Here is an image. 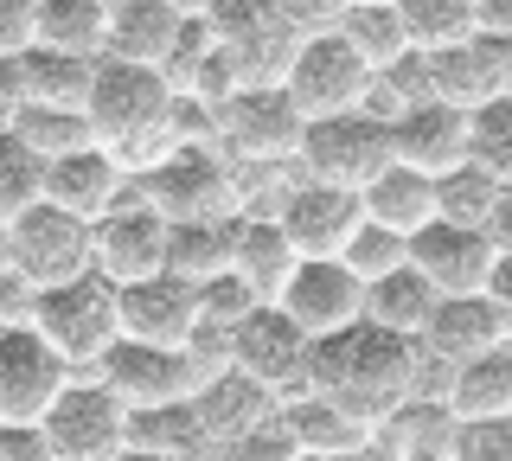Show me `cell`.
Here are the masks:
<instances>
[{
    "label": "cell",
    "instance_id": "1",
    "mask_svg": "<svg viewBox=\"0 0 512 461\" xmlns=\"http://www.w3.org/2000/svg\"><path fill=\"white\" fill-rule=\"evenodd\" d=\"M308 391L340 404L352 423L378 429L397 404H410L423 391V353H416V340H397V333L359 321V327H346V333L314 346Z\"/></svg>",
    "mask_w": 512,
    "mask_h": 461
},
{
    "label": "cell",
    "instance_id": "2",
    "mask_svg": "<svg viewBox=\"0 0 512 461\" xmlns=\"http://www.w3.org/2000/svg\"><path fill=\"white\" fill-rule=\"evenodd\" d=\"M26 327L39 333L52 353L71 365L77 378L96 372L103 365V353L122 340V327H116V289H109L103 276H77V282H64V289H39L32 295V308H26Z\"/></svg>",
    "mask_w": 512,
    "mask_h": 461
},
{
    "label": "cell",
    "instance_id": "3",
    "mask_svg": "<svg viewBox=\"0 0 512 461\" xmlns=\"http://www.w3.org/2000/svg\"><path fill=\"white\" fill-rule=\"evenodd\" d=\"M167 109H173V90L160 71H141V65H116V58H96V77H90V97H84V129L103 154H122L141 148L148 135L167 129Z\"/></svg>",
    "mask_w": 512,
    "mask_h": 461
},
{
    "label": "cell",
    "instance_id": "4",
    "mask_svg": "<svg viewBox=\"0 0 512 461\" xmlns=\"http://www.w3.org/2000/svg\"><path fill=\"white\" fill-rule=\"evenodd\" d=\"M205 33L218 39V58L231 71L237 90H263V84H282L288 58H295V33H288L282 7L269 0H205L199 7Z\"/></svg>",
    "mask_w": 512,
    "mask_h": 461
},
{
    "label": "cell",
    "instance_id": "5",
    "mask_svg": "<svg viewBox=\"0 0 512 461\" xmlns=\"http://www.w3.org/2000/svg\"><path fill=\"white\" fill-rule=\"evenodd\" d=\"M135 193L160 225H218L237 218V167L218 148H173Z\"/></svg>",
    "mask_w": 512,
    "mask_h": 461
},
{
    "label": "cell",
    "instance_id": "6",
    "mask_svg": "<svg viewBox=\"0 0 512 461\" xmlns=\"http://www.w3.org/2000/svg\"><path fill=\"white\" fill-rule=\"evenodd\" d=\"M391 167V135L372 109H352V116H333V122H308L295 148V180L308 186H327V193H352L359 199L378 173Z\"/></svg>",
    "mask_w": 512,
    "mask_h": 461
},
{
    "label": "cell",
    "instance_id": "7",
    "mask_svg": "<svg viewBox=\"0 0 512 461\" xmlns=\"http://www.w3.org/2000/svg\"><path fill=\"white\" fill-rule=\"evenodd\" d=\"M301 135H308V122L295 116V103L282 97V84L231 90L212 116V148L231 167H295Z\"/></svg>",
    "mask_w": 512,
    "mask_h": 461
},
{
    "label": "cell",
    "instance_id": "8",
    "mask_svg": "<svg viewBox=\"0 0 512 461\" xmlns=\"http://www.w3.org/2000/svg\"><path fill=\"white\" fill-rule=\"evenodd\" d=\"M372 84H378V77L346 52V39H340V33H327V39H301V45H295V58H288V71H282V97L295 103V116H301V122L352 116V109L372 103Z\"/></svg>",
    "mask_w": 512,
    "mask_h": 461
},
{
    "label": "cell",
    "instance_id": "9",
    "mask_svg": "<svg viewBox=\"0 0 512 461\" xmlns=\"http://www.w3.org/2000/svg\"><path fill=\"white\" fill-rule=\"evenodd\" d=\"M7 276L32 295L90 276V225H77V218H64L58 205L39 199L26 218L7 225Z\"/></svg>",
    "mask_w": 512,
    "mask_h": 461
},
{
    "label": "cell",
    "instance_id": "10",
    "mask_svg": "<svg viewBox=\"0 0 512 461\" xmlns=\"http://www.w3.org/2000/svg\"><path fill=\"white\" fill-rule=\"evenodd\" d=\"M308 359H314V340L295 333L276 308H256L231 327V372L250 378L276 410L308 397Z\"/></svg>",
    "mask_w": 512,
    "mask_h": 461
},
{
    "label": "cell",
    "instance_id": "11",
    "mask_svg": "<svg viewBox=\"0 0 512 461\" xmlns=\"http://www.w3.org/2000/svg\"><path fill=\"white\" fill-rule=\"evenodd\" d=\"M39 429L52 442V461H122L128 449V410L96 378H71Z\"/></svg>",
    "mask_w": 512,
    "mask_h": 461
},
{
    "label": "cell",
    "instance_id": "12",
    "mask_svg": "<svg viewBox=\"0 0 512 461\" xmlns=\"http://www.w3.org/2000/svg\"><path fill=\"white\" fill-rule=\"evenodd\" d=\"M71 378L77 372L26 321L0 327V423H45V410L64 397Z\"/></svg>",
    "mask_w": 512,
    "mask_h": 461
},
{
    "label": "cell",
    "instance_id": "13",
    "mask_svg": "<svg viewBox=\"0 0 512 461\" xmlns=\"http://www.w3.org/2000/svg\"><path fill=\"white\" fill-rule=\"evenodd\" d=\"M90 269L109 289H135V282L167 276V225L141 205V193L116 205L103 225H90Z\"/></svg>",
    "mask_w": 512,
    "mask_h": 461
},
{
    "label": "cell",
    "instance_id": "14",
    "mask_svg": "<svg viewBox=\"0 0 512 461\" xmlns=\"http://www.w3.org/2000/svg\"><path fill=\"white\" fill-rule=\"evenodd\" d=\"M410 269L436 289V301H468L487 295L500 250L487 244V231H461V225H429L410 237Z\"/></svg>",
    "mask_w": 512,
    "mask_h": 461
},
{
    "label": "cell",
    "instance_id": "15",
    "mask_svg": "<svg viewBox=\"0 0 512 461\" xmlns=\"http://www.w3.org/2000/svg\"><path fill=\"white\" fill-rule=\"evenodd\" d=\"M90 378L116 397L128 417H141V410H167V404H186V397H192L186 359L160 353V346H135V340H116Z\"/></svg>",
    "mask_w": 512,
    "mask_h": 461
},
{
    "label": "cell",
    "instance_id": "16",
    "mask_svg": "<svg viewBox=\"0 0 512 461\" xmlns=\"http://www.w3.org/2000/svg\"><path fill=\"white\" fill-rule=\"evenodd\" d=\"M276 314L320 346V340L365 321V289L346 276V263H301L288 276V289L276 295Z\"/></svg>",
    "mask_w": 512,
    "mask_h": 461
},
{
    "label": "cell",
    "instance_id": "17",
    "mask_svg": "<svg viewBox=\"0 0 512 461\" xmlns=\"http://www.w3.org/2000/svg\"><path fill=\"white\" fill-rule=\"evenodd\" d=\"M365 225L359 199L352 193H327V186L295 180L276 205V231L295 244L301 263H340V250L352 244V231Z\"/></svg>",
    "mask_w": 512,
    "mask_h": 461
},
{
    "label": "cell",
    "instance_id": "18",
    "mask_svg": "<svg viewBox=\"0 0 512 461\" xmlns=\"http://www.w3.org/2000/svg\"><path fill=\"white\" fill-rule=\"evenodd\" d=\"M128 199H135V180H128L116 167V154H103V148H77V154H64V161L45 167V205H58L77 225H103Z\"/></svg>",
    "mask_w": 512,
    "mask_h": 461
},
{
    "label": "cell",
    "instance_id": "19",
    "mask_svg": "<svg viewBox=\"0 0 512 461\" xmlns=\"http://www.w3.org/2000/svg\"><path fill=\"white\" fill-rule=\"evenodd\" d=\"M384 135H391V161L423 173V180H442V173L468 167V116L461 109H442V103L397 109L384 122Z\"/></svg>",
    "mask_w": 512,
    "mask_h": 461
},
{
    "label": "cell",
    "instance_id": "20",
    "mask_svg": "<svg viewBox=\"0 0 512 461\" xmlns=\"http://www.w3.org/2000/svg\"><path fill=\"white\" fill-rule=\"evenodd\" d=\"M506 71H512V45L474 33L468 45L429 58V103L474 116V109H487L493 97H506Z\"/></svg>",
    "mask_w": 512,
    "mask_h": 461
},
{
    "label": "cell",
    "instance_id": "21",
    "mask_svg": "<svg viewBox=\"0 0 512 461\" xmlns=\"http://www.w3.org/2000/svg\"><path fill=\"white\" fill-rule=\"evenodd\" d=\"M116 327H122V340H135V346L180 353L192 340V327H199V289H186V282H173V276L116 289Z\"/></svg>",
    "mask_w": 512,
    "mask_h": 461
},
{
    "label": "cell",
    "instance_id": "22",
    "mask_svg": "<svg viewBox=\"0 0 512 461\" xmlns=\"http://www.w3.org/2000/svg\"><path fill=\"white\" fill-rule=\"evenodd\" d=\"M493 346H512L506 327H500V314H493L487 295H468V301H436V314H429L416 353H423V365H436V372L448 378L455 365L493 353Z\"/></svg>",
    "mask_w": 512,
    "mask_h": 461
},
{
    "label": "cell",
    "instance_id": "23",
    "mask_svg": "<svg viewBox=\"0 0 512 461\" xmlns=\"http://www.w3.org/2000/svg\"><path fill=\"white\" fill-rule=\"evenodd\" d=\"M186 20H192V7H173V0H109L103 58L160 71V65H167V52H173V39L186 33Z\"/></svg>",
    "mask_w": 512,
    "mask_h": 461
},
{
    "label": "cell",
    "instance_id": "24",
    "mask_svg": "<svg viewBox=\"0 0 512 461\" xmlns=\"http://www.w3.org/2000/svg\"><path fill=\"white\" fill-rule=\"evenodd\" d=\"M301 269L295 244L276 231V218H231V276L256 295V308H276V295L288 289V276Z\"/></svg>",
    "mask_w": 512,
    "mask_h": 461
},
{
    "label": "cell",
    "instance_id": "25",
    "mask_svg": "<svg viewBox=\"0 0 512 461\" xmlns=\"http://www.w3.org/2000/svg\"><path fill=\"white\" fill-rule=\"evenodd\" d=\"M455 436L461 423L448 417L442 397H410L372 429V449L384 461H455Z\"/></svg>",
    "mask_w": 512,
    "mask_h": 461
},
{
    "label": "cell",
    "instance_id": "26",
    "mask_svg": "<svg viewBox=\"0 0 512 461\" xmlns=\"http://www.w3.org/2000/svg\"><path fill=\"white\" fill-rule=\"evenodd\" d=\"M442 404H448V417L461 429L506 423L512 417V346H493V353L455 365V372L442 378Z\"/></svg>",
    "mask_w": 512,
    "mask_h": 461
},
{
    "label": "cell",
    "instance_id": "27",
    "mask_svg": "<svg viewBox=\"0 0 512 461\" xmlns=\"http://www.w3.org/2000/svg\"><path fill=\"white\" fill-rule=\"evenodd\" d=\"M359 212H365V225H378V231H391V237L410 244L416 231L436 225V180H423V173H410V167L391 161L359 193Z\"/></svg>",
    "mask_w": 512,
    "mask_h": 461
},
{
    "label": "cell",
    "instance_id": "28",
    "mask_svg": "<svg viewBox=\"0 0 512 461\" xmlns=\"http://www.w3.org/2000/svg\"><path fill=\"white\" fill-rule=\"evenodd\" d=\"M109 39V0H32V45L96 65Z\"/></svg>",
    "mask_w": 512,
    "mask_h": 461
},
{
    "label": "cell",
    "instance_id": "29",
    "mask_svg": "<svg viewBox=\"0 0 512 461\" xmlns=\"http://www.w3.org/2000/svg\"><path fill=\"white\" fill-rule=\"evenodd\" d=\"M192 417H199L205 442L218 449V442H237V436H250V429L276 423V404H269V397L256 391L250 378L224 372V378H212V385H199V391H192Z\"/></svg>",
    "mask_w": 512,
    "mask_h": 461
},
{
    "label": "cell",
    "instance_id": "30",
    "mask_svg": "<svg viewBox=\"0 0 512 461\" xmlns=\"http://www.w3.org/2000/svg\"><path fill=\"white\" fill-rule=\"evenodd\" d=\"M276 423L288 429V442L301 449V461H320V455H352V449H365L372 442V429L365 423H352L340 404H327V397H295V404H282L276 410Z\"/></svg>",
    "mask_w": 512,
    "mask_h": 461
},
{
    "label": "cell",
    "instance_id": "31",
    "mask_svg": "<svg viewBox=\"0 0 512 461\" xmlns=\"http://www.w3.org/2000/svg\"><path fill=\"white\" fill-rule=\"evenodd\" d=\"M340 39H346V52L359 58L365 71H391L397 58L410 52V39H404V20H397V0H346V13H340Z\"/></svg>",
    "mask_w": 512,
    "mask_h": 461
},
{
    "label": "cell",
    "instance_id": "32",
    "mask_svg": "<svg viewBox=\"0 0 512 461\" xmlns=\"http://www.w3.org/2000/svg\"><path fill=\"white\" fill-rule=\"evenodd\" d=\"M128 449L154 455V461H212V442H205L199 417H192V397L167 410H141L128 417Z\"/></svg>",
    "mask_w": 512,
    "mask_h": 461
},
{
    "label": "cell",
    "instance_id": "33",
    "mask_svg": "<svg viewBox=\"0 0 512 461\" xmlns=\"http://www.w3.org/2000/svg\"><path fill=\"white\" fill-rule=\"evenodd\" d=\"M167 276L186 289L231 276V218L218 225H167Z\"/></svg>",
    "mask_w": 512,
    "mask_h": 461
},
{
    "label": "cell",
    "instance_id": "34",
    "mask_svg": "<svg viewBox=\"0 0 512 461\" xmlns=\"http://www.w3.org/2000/svg\"><path fill=\"white\" fill-rule=\"evenodd\" d=\"M429 314H436V289H429L416 269H397V276H384L365 289V321L397 333V340H423Z\"/></svg>",
    "mask_w": 512,
    "mask_h": 461
},
{
    "label": "cell",
    "instance_id": "35",
    "mask_svg": "<svg viewBox=\"0 0 512 461\" xmlns=\"http://www.w3.org/2000/svg\"><path fill=\"white\" fill-rule=\"evenodd\" d=\"M90 77H96V65H84V58H58V52H39V45L20 58V90H26L32 109H77V116H84Z\"/></svg>",
    "mask_w": 512,
    "mask_h": 461
},
{
    "label": "cell",
    "instance_id": "36",
    "mask_svg": "<svg viewBox=\"0 0 512 461\" xmlns=\"http://www.w3.org/2000/svg\"><path fill=\"white\" fill-rule=\"evenodd\" d=\"M397 20H404L410 52L436 58L474 39V0H397Z\"/></svg>",
    "mask_w": 512,
    "mask_h": 461
},
{
    "label": "cell",
    "instance_id": "37",
    "mask_svg": "<svg viewBox=\"0 0 512 461\" xmlns=\"http://www.w3.org/2000/svg\"><path fill=\"white\" fill-rule=\"evenodd\" d=\"M7 135L20 141V148H26L39 167H52V161H64V154H77V148H96L77 109H32V103H26L20 116H13Z\"/></svg>",
    "mask_w": 512,
    "mask_h": 461
},
{
    "label": "cell",
    "instance_id": "38",
    "mask_svg": "<svg viewBox=\"0 0 512 461\" xmlns=\"http://www.w3.org/2000/svg\"><path fill=\"white\" fill-rule=\"evenodd\" d=\"M468 167L493 186H512V97H493L468 116Z\"/></svg>",
    "mask_w": 512,
    "mask_h": 461
},
{
    "label": "cell",
    "instance_id": "39",
    "mask_svg": "<svg viewBox=\"0 0 512 461\" xmlns=\"http://www.w3.org/2000/svg\"><path fill=\"white\" fill-rule=\"evenodd\" d=\"M493 199H500V186L487 180V173L474 167H455L436 180V225H461V231H487L493 218Z\"/></svg>",
    "mask_w": 512,
    "mask_h": 461
},
{
    "label": "cell",
    "instance_id": "40",
    "mask_svg": "<svg viewBox=\"0 0 512 461\" xmlns=\"http://www.w3.org/2000/svg\"><path fill=\"white\" fill-rule=\"evenodd\" d=\"M340 263H346V276L359 282V289H372V282L410 269V244H404V237H391V231H378V225H359V231H352V244L340 250Z\"/></svg>",
    "mask_w": 512,
    "mask_h": 461
},
{
    "label": "cell",
    "instance_id": "41",
    "mask_svg": "<svg viewBox=\"0 0 512 461\" xmlns=\"http://www.w3.org/2000/svg\"><path fill=\"white\" fill-rule=\"evenodd\" d=\"M39 199H45V167L32 161L13 135H0V225L26 218Z\"/></svg>",
    "mask_w": 512,
    "mask_h": 461
},
{
    "label": "cell",
    "instance_id": "42",
    "mask_svg": "<svg viewBox=\"0 0 512 461\" xmlns=\"http://www.w3.org/2000/svg\"><path fill=\"white\" fill-rule=\"evenodd\" d=\"M212 461H301V449L288 442L282 423H263V429H250V436H237V442H218Z\"/></svg>",
    "mask_w": 512,
    "mask_h": 461
},
{
    "label": "cell",
    "instance_id": "43",
    "mask_svg": "<svg viewBox=\"0 0 512 461\" xmlns=\"http://www.w3.org/2000/svg\"><path fill=\"white\" fill-rule=\"evenodd\" d=\"M244 314H256V295H250L237 276H218V282H205V289H199V321H212V327H237Z\"/></svg>",
    "mask_w": 512,
    "mask_h": 461
},
{
    "label": "cell",
    "instance_id": "44",
    "mask_svg": "<svg viewBox=\"0 0 512 461\" xmlns=\"http://www.w3.org/2000/svg\"><path fill=\"white\" fill-rule=\"evenodd\" d=\"M276 7H282V20H288L295 39H327V33H340L346 0H276Z\"/></svg>",
    "mask_w": 512,
    "mask_h": 461
},
{
    "label": "cell",
    "instance_id": "45",
    "mask_svg": "<svg viewBox=\"0 0 512 461\" xmlns=\"http://www.w3.org/2000/svg\"><path fill=\"white\" fill-rule=\"evenodd\" d=\"M455 461H512V417L461 429V436H455Z\"/></svg>",
    "mask_w": 512,
    "mask_h": 461
},
{
    "label": "cell",
    "instance_id": "46",
    "mask_svg": "<svg viewBox=\"0 0 512 461\" xmlns=\"http://www.w3.org/2000/svg\"><path fill=\"white\" fill-rule=\"evenodd\" d=\"M32 52V0H0V65H20Z\"/></svg>",
    "mask_w": 512,
    "mask_h": 461
},
{
    "label": "cell",
    "instance_id": "47",
    "mask_svg": "<svg viewBox=\"0 0 512 461\" xmlns=\"http://www.w3.org/2000/svg\"><path fill=\"white\" fill-rule=\"evenodd\" d=\"M0 461H52V442L39 423H0Z\"/></svg>",
    "mask_w": 512,
    "mask_h": 461
},
{
    "label": "cell",
    "instance_id": "48",
    "mask_svg": "<svg viewBox=\"0 0 512 461\" xmlns=\"http://www.w3.org/2000/svg\"><path fill=\"white\" fill-rule=\"evenodd\" d=\"M487 244L512 257V186H500V199H493V218H487Z\"/></svg>",
    "mask_w": 512,
    "mask_h": 461
},
{
    "label": "cell",
    "instance_id": "49",
    "mask_svg": "<svg viewBox=\"0 0 512 461\" xmlns=\"http://www.w3.org/2000/svg\"><path fill=\"white\" fill-rule=\"evenodd\" d=\"M487 301H493V314H500V327H506V340H512V257H500V269H493Z\"/></svg>",
    "mask_w": 512,
    "mask_h": 461
},
{
    "label": "cell",
    "instance_id": "50",
    "mask_svg": "<svg viewBox=\"0 0 512 461\" xmlns=\"http://www.w3.org/2000/svg\"><path fill=\"white\" fill-rule=\"evenodd\" d=\"M26 109V90H20V65H0V135L13 129V116Z\"/></svg>",
    "mask_w": 512,
    "mask_h": 461
},
{
    "label": "cell",
    "instance_id": "51",
    "mask_svg": "<svg viewBox=\"0 0 512 461\" xmlns=\"http://www.w3.org/2000/svg\"><path fill=\"white\" fill-rule=\"evenodd\" d=\"M32 308V289H20L13 276H0V327H20Z\"/></svg>",
    "mask_w": 512,
    "mask_h": 461
},
{
    "label": "cell",
    "instance_id": "52",
    "mask_svg": "<svg viewBox=\"0 0 512 461\" xmlns=\"http://www.w3.org/2000/svg\"><path fill=\"white\" fill-rule=\"evenodd\" d=\"M320 461H384V455L372 449V442H365V449H352V455H320Z\"/></svg>",
    "mask_w": 512,
    "mask_h": 461
},
{
    "label": "cell",
    "instance_id": "53",
    "mask_svg": "<svg viewBox=\"0 0 512 461\" xmlns=\"http://www.w3.org/2000/svg\"><path fill=\"white\" fill-rule=\"evenodd\" d=\"M0 276H7V225H0Z\"/></svg>",
    "mask_w": 512,
    "mask_h": 461
},
{
    "label": "cell",
    "instance_id": "54",
    "mask_svg": "<svg viewBox=\"0 0 512 461\" xmlns=\"http://www.w3.org/2000/svg\"><path fill=\"white\" fill-rule=\"evenodd\" d=\"M506 97H512V71H506Z\"/></svg>",
    "mask_w": 512,
    "mask_h": 461
}]
</instances>
